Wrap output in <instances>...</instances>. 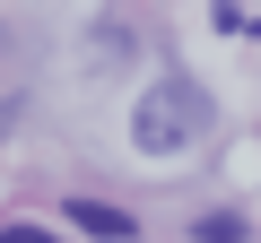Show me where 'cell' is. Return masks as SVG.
<instances>
[{
  "label": "cell",
  "instance_id": "obj_1",
  "mask_svg": "<svg viewBox=\"0 0 261 243\" xmlns=\"http://www.w3.org/2000/svg\"><path fill=\"white\" fill-rule=\"evenodd\" d=\"M209 131H218V104H209L183 70H166L140 104H130V148H140V157H192Z\"/></svg>",
  "mask_w": 261,
  "mask_h": 243
},
{
  "label": "cell",
  "instance_id": "obj_2",
  "mask_svg": "<svg viewBox=\"0 0 261 243\" xmlns=\"http://www.w3.org/2000/svg\"><path fill=\"white\" fill-rule=\"evenodd\" d=\"M70 226H79V234H96V243H140V217L113 208V200H70Z\"/></svg>",
  "mask_w": 261,
  "mask_h": 243
},
{
  "label": "cell",
  "instance_id": "obj_3",
  "mask_svg": "<svg viewBox=\"0 0 261 243\" xmlns=\"http://www.w3.org/2000/svg\"><path fill=\"white\" fill-rule=\"evenodd\" d=\"M130 61V18H105L96 26V70H122Z\"/></svg>",
  "mask_w": 261,
  "mask_h": 243
},
{
  "label": "cell",
  "instance_id": "obj_4",
  "mask_svg": "<svg viewBox=\"0 0 261 243\" xmlns=\"http://www.w3.org/2000/svg\"><path fill=\"white\" fill-rule=\"evenodd\" d=\"M192 234H200V243H244V217H235V208H209Z\"/></svg>",
  "mask_w": 261,
  "mask_h": 243
},
{
  "label": "cell",
  "instance_id": "obj_5",
  "mask_svg": "<svg viewBox=\"0 0 261 243\" xmlns=\"http://www.w3.org/2000/svg\"><path fill=\"white\" fill-rule=\"evenodd\" d=\"M0 243H61V234H53V226H27V217H18V226H0Z\"/></svg>",
  "mask_w": 261,
  "mask_h": 243
}]
</instances>
